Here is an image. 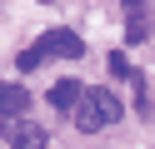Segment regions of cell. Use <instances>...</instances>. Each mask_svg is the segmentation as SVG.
<instances>
[{
	"mask_svg": "<svg viewBox=\"0 0 155 149\" xmlns=\"http://www.w3.org/2000/svg\"><path fill=\"white\" fill-rule=\"evenodd\" d=\"M80 79H55V85H50V95H45V99H50V104L55 109H60V114H70V109H75V99H80Z\"/></svg>",
	"mask_w": 155,
	"mask_h": 149,
	"instance_id": "3",
	"label": "cell"
},
{
	"mask_svg": "<svg viewBox=\"0 0 155 149\" xmlns=\"http://www.w3.org/2000/svg\"><path fill=\"white\" fill-rule=\"evenodd\" d=\"M35 55L40 60H75V55H85V40L75 30H45L35 40Z\"/></svg>",
	"mask_w": 155,
	"mask_h": 149,
	"instance_id": "2",
	"label": "cell"
},
{
	"mask_svg": "<svg viewBox=\"0 0 155 149\" xmlns=\"http://www.w3.org/2000/svg\"><path fill=\"white\" fill-rule=\"evenodd\" d=\"M25 104H30L25 85H5V79H0V119L5 114H25Z\"/></svg>",
	"mask_w": 155,
	"mask_h": 149,
	"instance_id": "4",
	"label": "cell"
},
{
	"mask_svg": "<svg viewBox=\"0 0 155 149\" xmlns=\"http://www.w3.org/2000/svg\"><path fill=\"white\" fill-rule=\"evenodd\" d=\"M150 35V10H130V25H125V40H130V45H140V40Z\"/></svg>",
	"mask_w": 155,
	"mask_h": 149,
	"instance_id": "5",
	"label": "cell"
},
{
	"mask_svg": "<svg viewBox=\"0 0 155 149\" xmlns=\"http://www.w3.org/2000/svg\"><path fill=\"white\" fill-rule=\"evenodd\" d=\"M120 5H125V10H140V5H145V0H120Z\"/></svg>",
	"mask_w": 155,
	"mask_h": 149,
	"instance_id": "8",
	"label": "cell"
},
{
	"mask_svg": "<svg viewBox=\"0 0 155 149\" xmlns=\"http://www.w3.org/2000/svg\"><path fill=\"white\" fill-rule=\"evenodd\" d=\"M110 70H115L120 79H130V75H135V70H130V60H125V55H110Z\"/></svg>",
	"mask_w": 155,
	"mask_h": 149,
	"instance_id": "7",
	"label": "cell"
},
{
	"mask_svg": "<svg viewBox=\"0 0 155 149\" xmlns=\"http://www.w3.org/2000/svg\"><path fill=\"white\" fill-rule=\"evenodd\" d=\"M40 65H45V60L35 55V45H25L20 55H15V70H20V75H30V70H40Z\"/></svg>",
	"mask_w": 155,
	"mask_h": 149,
	"instance_id": "6",
	"label": "cell"
},
{
	"mask_svg": "<svg viewBox=\"0 0 155 149\" xmlns=\"http://www.w3.org/2000/svg\"><path fill=\"white\" fill-rule=\"evenodd\" d=\"M45 5H50V0H45Z\"/></svg>",
	"mask_w": 155,
	"mask_h": 149,
	"instance_id": "9",
	"label": "cell"
},
{
	"mask_svg": "<svg viewBox=\"0 0 155 149\" xmlns=\"http://www.w3.org/2000/svg\"><path fill=\"white\" fill-rule=\"evenodd\" d=\"M70 114H75V124L90 134V129H105V124H115L125 109H120V99H115L110 89H80V99H75V109H70Z\"/></svg>",
	"mask_w": 155,
	"mask_h": 149,
	"instance_id": "1",
	"label": "cell"
}]
</instances>
